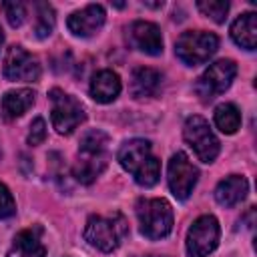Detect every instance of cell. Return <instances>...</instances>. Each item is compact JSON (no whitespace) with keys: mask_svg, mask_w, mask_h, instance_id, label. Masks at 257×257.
Wrapping results in <instances>:
<instances>
[{"mask_svg":"<svg viewBox=\"0 0 257 257\" xmlns=\"http://www.w3.org/2000/svg\"><path fill=\"white\" fill-rule=\"evenodd\" d=\"M54 28V8L46 2H38L36 4V22H34V32L38 38H46L50 36Z\"/></svg>","mask_w":257,"mask_h":257,"instance_id":"21","label":"cell"},{"mask_svg":"<svg viewBox=\"0 0 257 257\" xmlns=\"http://www.w3.org/2000/svg\"><path fill=\"white\" fill-rule=\"evenodd\" d=\"M40 235H42L40 227L20 231L14 237L6 257H46V247H44Z\"/></svg>","mask_w":257,"mask_h":257,"instance_id":"13","label":"cell"},{"mask_svg":"<svg viewBox=\"0 0 257 257\" xmlns=\"http://www.w3.org/2000/svg\"><path fill=\"white\" fill-rule=\"evenodd\" d=\"M219 48V38L205 30H187L175 42V54L189 66L207 62Z\"/></svg>","mask_w":257,"mask_h":257,"instance_id":"4","label":"cell"},{"mask_svg":"<svg viewBox=\"0 0 257 257\" xmlns=\"http://www.w3.org/2000/svg\"><path fill=\"white\" fill-rule=\"evenodd\" d=\"M161 72L149 66H139L131 74V94L135 98H145V96H155L161 88Z\"/></svg>","mask_w":257,"mask_h":257,"instance_id":"18","label":"cell"},{"mask_svg":"<svg viewBox=\"0 0 257 257\" xmlns=\"http://www.w3.org/2000/svg\"><path fill=\"white\" fill-rule=\"evenodd\" d=\"M133 177H135V181L141 187H153V185H157V181L161 177V161L157 157H149L147 163Z\"/></svg>","mask_w":257,"mask_h":257,"instance_id":"22","label":"cell"},{"mask_svg":"<svg viewBox=\"0 0 257 257\" xmlns=\"http://www.w3.org/2000/svg\"><path fill=\"white\" fill-rule=\"evenodd\" d=\"M197 179H199V171L197 167L189 161V157L185 153H175L169 161V169H167V183H169V189L171 193L179 199V201H185L195 185H197Z\"/></svg>","mask_w":257,"mask_h":257,"instance_id":"9","label":"cell"},{"mask_svg":"<svg viewBox=\"0 0 257 257\" xmlns=\"http://www.w3.org/2000/svg\"><path fill=\"white\" fill-rule=\"evenodd\" d=\"M249 185L247 179L241 175H229L215 187V201L223 207H235L247 197Z\"/></svg>","mask_w":257,"mask_h":257,"instance_id":"17","label":"cell"},{"mask_svg":"<svg viewBox=\"0 0 257 257\" xmlns=\"http://www.w3.org/2000/svg\"><path fill=\"white\" fill-rule=\"evenodd\" d=\"M2 42H4V34H2V28H0V46H2Z\"/></svg>","mask_w":257,"mask_h":257,"instance_id":"28","label":"cell"},{"mask_svg":"<svg viewBox=\"0 0 257 257\" xmlns=\"http://www.w3.org/2000/svg\"><path fill=\"white\" fill-rule=\"evenodd\" d=\"M231 38L245 50H255L257 44V14L245 12L231 24Z\"/></svg>","mask_w":257,"mask_h":257,"instance_id":"19","label":"cell"},{"mask_svg":"<svg viewBox=\"0 0 257 257\" xmlns=\"http://www.w3.org/2000/svg\"><path fill=\"white\" fill-rule=\"evenodd\" d=\"M235 74H237V64L229 58H221L209 64V68L197 78L195 92L201 96L203 102H209L231 86Z\"/></svg>","mask_w":257,"mask_h":257,"instance_id":"6","label":"cell"},{"mask_svg":"<svg viewBox=\"0 0 257 257\" xmlns=\"http://www.w3.org/2000/svg\"><path fill=\"white\" fill-rule=\"evenodd\" d=\"M48 96L52 100V112H50L52 126L56 128L58 135H70L86 118L82 104L60 88H52Z\"/></svg>","mask_w":257,"mask_h":257,"instance_id":"7","label":"cell"},{"mask_svg":"<svg viewBox=\"0 0 257 257\" xmlns=\"http://www.w3.org/2000/svg\"><path fill=\"white\" fill-rule=\"evenodd\" d=\"M44 139H46V122H44V118L36 116V118L30 122V131H28V145L36 147V145H40Z\"/></svg>","mask_w":257,"mask_h":257,"instance_id":"26","label":"cell"},{"mask_svg":"<svg viewBox=\"0 0 257 257\" xmlns=\"http://www.w3.org/2000/svg\"><path fill=\"white\" fill-rule=\"evenodd\" d=\"M120 88H122V84H120L118 74L108 68L98 70L90 80V96L102 104L112 102L120 94Z\"/></svg>","mask_w":257,"mask_h":257,"instance_id":"16","label":"cell"},{"mask_svg":"<svg viewBox=\"0 0 257 257\" xmlns=\"http://www.w3.org/2000/svg\"><path fill=\"white\" fill-rule=\"evenodd\" d=\"M137 219L147 239H163L173 231V207L165 199H139Z\"/></svg>","mask_w":257,"mask_h":257,"instance_id":"3","label":"cell"},{"mask_svg":"<svg viewBox=\"0 0 257 257\" xmlns=\"http://www.w3.org/2000/svg\"><path fill=\"white\" fill-rule=\"evenodd\" d=\"M2 72H4V76L8 80L30 82V80H36L40 76V64L30 52H26L22 46L14 44V46H10L6 50Z\"/></svg>","mask_w":257,"mask_h":257,"instance_id":"10","label":"cell"},{"mask_svg":"<svg viewBox=\"0 0 257 257\" xmlns=\"http://www.w3.org/2000/svg\"><path fill=\"white\" fill-rule=\"evenodd\" d=\"M106 145H108V137H106V133H102L98 128H92L82 135L80 147H78V157L72 167V175L76 177L78 183L90 185L104 171L106 159H108Z\"/></svg>","mask_w":257,"mask_h":257,"instance_id":"1","label":"cell"},{"mask_svg":"<svg viewBox=\"0 0 257 257\" xmlns=\"http://www.w3.org/2000/svg\"><path fill=\"white\" fill-rule=\"evenodd\" d=\"M126 233H128V225L120 213H112L108 217L90 215L86 221V227H84V239L92 247H96L98 251H104V253L114 251L122 243Z\"/></svg>","mask_w":257,"mask_h":257,"instance_id":"2","label":"cell"},{"mask_svg":"<svg viewBox=\"0 0 257 257\" xmlns=\"http://www.w3.org/2000/svg\"><path fill=\"white\" fill-rule=\"evenodd\" d=\"M149 157H153L151 155V143L145 139H131V141L122 143L118 153H116V161L120 163V167L133 175L147 163Z\"/></svg>","mask_w":257,"mask_h":257,"instance_id":"14","label":"cell"},{"mask_svg":"<svg viewBox=\"0 0 257 257\" xmlns=\"http://www.w3.org/2000/svg\"><path fill=\"white\" fill-rule=\"evenodd\" d=\"M34 90L30 88H16V90H8L4 92V96L0 98V114L4 120H16L18 116H22L32 104H34Z\"/></svg>","mask_w":257,"mask_h":257,"instance_id":"15","label":"cell"},{"mask_svg":"<svg viewBox=\"0 0 257 257\" xmlns=\"http://www.w3.org/2000/svg\"><path fill=\"white\" fill-rule=\"evenodd\" d=\"M126 38L128 44L145 54L157 56L163 52V36H161V28L155 22H147V20H135L128 30H126Z\"/></svg>","mask_w":257,"mask_h":257,"instance_id":"11","label":"cell"},{"mask_svg":"<svg viewBox=\"0 0 257 257\" xmlns=\"http://www.w3.org/2000/svg\"><path fill=\"white\" fill-rule=\"evenodd\" d=\"M145 257H163V255H145Z\"/></svg>","mask_w":257,"mask_h":257,"instance_id":"29","label":"cell"},{"mask_svg":"<svg viewBox=\"0 0 257 257\" xmlns=\"http://www.w3.org/2000/svg\"><path fill=\"white\" fill-rule=\"evenodd\" d=\"M197 8L211 20L215 22H225L227 18V12H229V2L227 0H199L197 2Z\"/></svg>","mask_w":257,"mask_h":257,"instance_id":"23","label":"cell"},{"mask_svg":"<svg viewBox=\"0 0 257 257\" xmlns=\"http://www.w3.org/2000/svg\"><path fill=\"white\" fill-rule=\"evenodd\" d=\"M2 10H4L6 20H8L10 26H14V28L22 26V22L26 18V4L24 2H4Z\"/></svg>","mask_w":257,"mask_h":257,"instance_id":"24","label":"cell"},{"mask_svg":"<svg viewBox=\"0 0 257 257\" xmlns=\"http://www.w3.org/2000/svg\"><path fill=\"white\" fill-rule=\"evenodd\" d=\"M213 118H215L217 128H219L221 133H225V135H233V133L241 126V112H239V108H237L233 102H223V104H219V106L215 108Z\"/></svg>","mask_w":257,"mask_h":257,"instance_id":"20","label":"cell"},{"mask_svg":"<svg viewBox=\"0 0 257 257\" xmlns=\"http://www.w3.org/2000/svg\"><path fill=\"white\" fill-rule=\"evenodd\" d=\"M145 6H151V8H161L163 6V2H143Z\"/></svg>","mask_w":257,"mask_h":257,"instance_id":"27","label":"cell"},{"mask_svg":"<svg viewBox=\"0 0 257 257\" xmlns=\"http://www.w3.org/2000/svg\"><path fill=\"white\" fill-rule=\"evenodd\" d=\"M183 137L199 161L213 163L217 159V155L221 151V143L203 116H197V114L189 116L183 126Z\"/></svg>","mask_w":257,"mask_h":257,"instance_id":"5","label":"cell"},{"mask_svg":"<svg viewBox=\"0 0 257 257\" xmlns=\"http://www.w3.org/2000/svg\"><path fill=\"white\" fill-rule=\"evenodd\" d=\"M106 20V12L100 4H88L84 6L82 10H76L68 16L66 20V26L68 30L74 34V36H80V38H88L92 34H96L102 24Z\"/></svg>","mask_w":257,"mask_h":257,"instance_id":"12","label":"cell"},{"mask_svg":"<svg viewBox=\"0 0 257 257\" xmlns=\"http://www.w3.org/2000/svg\"><path fill=\"white\" fill-rule=\"evenodd\" d=\"M219 221L213 215H201L193 221L187 231V255L189 257H209L219 245Z\"/></svg>","mask_w":257,"mask_h":257,"instance_id":"8","label":"cell"},{"mask_svg":"<svg viewBox=\"0 0 257 257\" xmlns=\"http://www.w3.org/2000/svg\"><path fill=\"white\" fill-rule=\"evenodd\" d=\"M16 213V203L6 185L0 183V219H8Z\"/></svg>","mask_w":257,"mask_h":257,"instance_id":"25","label":"cell"}]
</instances>
